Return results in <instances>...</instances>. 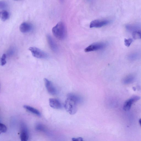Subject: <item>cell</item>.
Returning a JSON list of instances; mask_svg holds the SVG:
<instances>
[{
	"label": "cell",
	"instance_id": "cell-1",
	"mask_svg": "<svg viewBox=\"0 0 141 141\" xmlns=\"http://www.w3.org/2000/svg\"><path fill=\"white\" fill-rule=\"evenodd\" d=\"M81 99L78 95L73 94H69L67 96L64 107L66 111L71 115L75 114L78 110V106Z\"/></svg>",
	"mask_w": 141,
	"mask_h": 141
},
{
	"label": "cell",
	"instance_id": "cell-2",
	"mask_svg": "<svg viewBox=\"0 0 141 141\" xmlns=\"http://www.w3.org/2000/svg\"><path fill=\"white\" fill-rule=\"evenodd\" d=\"M52 31L54 37L59 40H63L66 37V27L65 24L62 22H59L52 28Z\"/></svg>",
	"mask_w": 141,
	"mask_h": 141
},
{
	"label": "cell",
	"instance_id": "cell-3",
	"mask_svg": "<svg viewBox=\"0 0 141 141\" xmlns=\"http://www.w3.org/2000/svg\"><path fill=\"white\" fill-rule=\"evenodd\" d=\"M29 50L31 52L32 55L37 59H45L47 57L48 55L45 52L37 47H30Z\"/></svg>",
	"mask_w": 141,
	"mask_h": 141
},
{
	"label": "cell",
	"instance_id": "cell-4",
	"mask_svg": "<svg viewBox=\"0 0 141 141\" xmlns=\"http://www.w3.org/2000/svg\"><path fill=\"white\" fill-rule=\"evenodd\" d=\"M106 44L103 42H98L91 44L86 47L84 50L86 52L98 51L102 50L105 48Z\"/></svg>",
	"mask_w": 141,
	"mask_h": 141
},
{
	"label": "cell",
	"instance_id": "cell-5",
	"mask_svg": "<svg viewBox=\"0 0 141 141\" xmlns=\"http://www.w3.org/2000/svg\"><path fill=\"white\" fill-rule=\"evenodd\" d=\"M110 21L107 20H95L90 23V28H98L102 27L109 24Z\"/></svg>",
	"mask_w": 141,
	"mask_h": 141
},
{
	"label": "cell",
	"instance_id": "cell-6",
	"mask_svg": "<svg viewBox=\"0 0 141 141\" xmlns=\"http://www.w3.org/2000/svg\"><path fill=\"white\" fill-rule=\"evenodd\" d=\"M140 98L138 96H134L130 98L126 101L125 102L123 106V109L125 111H128L130 110L132 104L138 101L140 99Z\"/></svg>",
	"mask_w": 141,
	"mask_h": 141
},
{
	"label": "cell",
	"instance_id": "cell-7",
	"mask_svg": "<svg viewBox=\"0 0 141 141\" xmlns=\"http://www.w3.org/2000/svg\"><path fill=\"white\" fill-rule=\"evenodd\" d=\"M21 130L20 136L21 141H28L29 138V132L25 124H21Z\"/></svg>",
	"mask_w": 141,
	"mask_h": 141
},
{
	"label": "cell",
	"instance_id": "cell-8",
	"mask_svg": "<svg viewBox=\"0 0 141 141\" xmlns=\"http://www.w3.org/2000/svg\"><path fill=\"white\" fill-rule=\"evenodd\" d=\"M44 81L45 82L46 89L48 93L53 95L56 94L57 93V90L53 84L49 80L46 78H44Z\"/></svg>",
	"mask_w": 141,
	"mask_h": 141
},
{
	"label": "cell",
	"instance_id": "cell-9",
	"mask_svg": "<svg viewBox=\"0 0 141 141\" xmlns=\"http://www.w3.org/2000/svg\"><path fill=\"white\" fill-rule=\"evenodd\" d=\"M19 29L20 31L22 33H28L33 29V26L29 23L24 22L20 25Z\"/></svg>",
	"mask_w": 141,
	"mask_h": 141
},
{
	"label": "cell",
	"instance_id": "cell-10",
	"mask_svg": "<svg viewBox=\"0 0 141 141\" xmlns=\"http://www.w3.org/2000/svg\"><path fill=\"white\" fill-rule=\"evenodd\" d=\"M49 101V105L52 108L56 109H60L62 108V104L58 99L55 98H50Z\"/></svg>",
	"mask_w": 141,
	"mask_h": 141
},
{
	"label": "cell",
	"instance_id": "cell-11",
	"mask_svg": "<svg viewBox=\"0 0 141 141\" xmlns=\"http://www.w3.org/2000/svg\"><path fill=\"white\" fill-rule=\"evenodd\" d=\"M47 38L48 43L51 49L54 52L57 51L58 50L57 45L51 36L49 35H47Z\"/></svg>",
	"mask_w": 141,
	"mask_h": 141
},
{
	"label": "cell",
	"instance_id": "cell-12",
	"mask_svg": "<svg viewBox=\"0 0 141 141\" xmlns=\"http://www.w3.org/2000/svg\"><path fill=\"white\" fill-rule=\"evenodd\" d=\"M23 107L26 110L32 113L39 116H41V113L39 111L34 107L26 105H24Z\"/></svg>",
	"mask_w": 141,
	"mask_h": 141
},
{
	"label": "cell",
	"instance_id": "cell-13",
	"mask_svg": "<svg viewBox=\"0 0 141 141\" xmlns=\"http://www.w3.org/2000/svg\"><path fill=\"white\" fill-rule=\"evenodd\" d=\"M9 12L5 10H3L0 13V18L3 21H5L9 19Z\"/></svg>",
	"mask_w": 141,
	"mask_h": 141
},
{
	"label": "cell",
	"instance_id": "cell-14",
	"mask_svg": "<svg viewBox=\"0 0 141 141\" xmlns=\"http://www.w3.org/2000/svg\"><path fill=\"white\" fill-rule=\"evenodd\" d=\"M126 29L129 31H132L133 32L138 30L139 27L136 25H127L126 26Z\"/></svg>",
	"mask_w": 141,
	"mask_h": 141
},
{
	"label": "cell",
	"instance_id": "cell-15",
	"mask_svg": "<svg viewBox=\"0 0 141 141\" xmlns=\"http://www.w3.org/2000/svg\"><path fill=\"white\" fill-rule=\"evenodd\" d=\"M132 36L135 39H141V30H138L132 32Z\"/></svg>",
	"mask_w": 141,
	"mask_h": 141
},
{
	"label": "cell",
	"instance_id": "cell-16",
	"mask_svg": "<svg viewBox=\"0 0 141 141\" xmlns=\"http://www.w3.org/2000/svg\"><path fill=\"white\" fill-rule=\"evenodd\" d=\"M134 76L133 75H130L127 76L124 80V82L126 84H129L131 83L134 81Z\"/></svg>",
	"mask_w": 141,
	"mask_h": 141
},
{
	"label": "cell",
	"instance_id": "cell-17",
	"mask_svg": "<svg viewBox=\"0 0 141 141\" xmlns=\"http://www.w3.org/2000/svg\"><path fill=\"white\" fill-rule=\"evenodd\" d=\"M36 129L37 130L42 131H45L46 128L45 126L41 124H38L36 126Z\"/></svg>",
	"mask_w": 141,
	"mask_h": 141
},
{
	"label": "cell",
	"instance_id": "cell-18",
	"mask_svg": "<svg viewBox=\"0 0 141 141\" xmlns=\"http://www.w3.org/2000/svg\"><path fill=\"white\" fill-rule=\"evenodd\" d=\"M6 55L5 54L3 55L1 58V65L3 66L5 65L6 63Z\"/></svg>",
	"mask_w": 141,
	"mask_h": 141
},
{
	"label": "cell",
	"instance_id": "cell-19",
	"mask_svg": "<svg viewBox=\"0 0 141 141\" xmlns=\"http://www.w3.org/2000/svg\"><path fill=\"white\" fill-rule=\"evenodd\" d=\"M133 42V40L131 38L128 39H125L124 40L125 45L127 47L130 46Z\"/></svg>",
	"mask_w": 141,
	"mask_h": 141
},
{
	"label": "cell",
	"instance_id": "cell-20",
	"mask_svg": "<svg viewBox=\"0 0 141 141\" xmlns=\"http://www.w3.org/2000/svg\"><path fill=\"white\" fill-rule=\"evenodd\" d=\"M7 130V127L5 125L2 123H0V132L1 133L5 132Z\"/></svg>",
	"mask_w": 141,
	"mask_h": 141
},
{
	"label": "cell",
	"instance_id": "cell-21",
	"mask_svg": "<svg viewBox=\"0 0 141 141\" xmlns=\"http://www.w3.org/2000/svg\"><path fill=\"white\" fill-rule=\"evenodd\" d=\"M7 6V4L5 2L3 1L0 2V8L1 9H5Z\"/></svg>",
	"mask_w": 141,
	"mask_h": 141
},
{
	"label": "cell",
	"instance_id": "cell-22",
	"mask_svg": "<svg viewBox=\"0 0 141 141\" xmlns=\"http://www.w3.org/2000/svg\"><path fill=\"white\" fill-rule=\"evenodd\" d=\"M72 141H84L82 138L80 137L77 138H72Z\"/></svg>",
	"mask_w": 141,
	"mask_h": 141
},
{
	"label": "cell",
	"instance_id": "cell-23",
	"mask_svg": "<svg viewBox=\"0 0 141 141\" xmlns=\"http://www.w3.org/2000/svg\"><path fill=\"white\" fill-rule=\"evenodd\" d=\"M139 122L140 124V125L141 127V119H140L139 120Z\"/></svg>",
	"mask_w": 141,
	"mask_h": 141
}]
</instances>
